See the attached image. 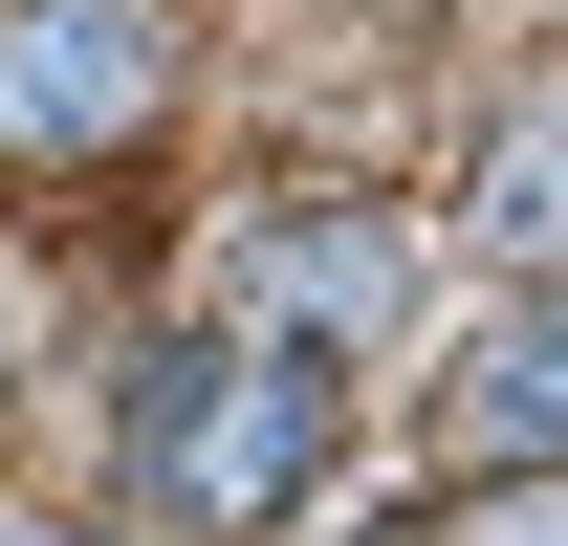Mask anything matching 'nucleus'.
I'll return each instance as SVG.
<instances>
[{"label":"nucleus","instance_id":"1","mask_svg":"<svg viewBox=\"0 0 568 546\" xmlns=\"http://www.w3.org/2000/svg\"><path fill=\"white\" fill-rule=\"evenodd\" d=\"M132 459L175 525H284L306 481H328V372L263 328H197V350H153V394H132Z\"/></svg>","mask_w":568,"mask_h":546},{"label":"nucleus","instance_id":"2","mask_svg":"<svg viewBox=\"0 0 568 546\" xmlns=\"http://www.w3.org/2000/svg\"><path fill=\"white\" fill-rule=\"evenodd\" d=\"M175 88V22L153 0H22L0 22V153H110Z\"/></svg>","mask_w":568,"mask_h":546},{"label":"nucleus","instance_id":"3","mask_svg":"<svg viewBox=\"0 0 568 546\" xmlns=\"http://www.w3.org/2000/svg\"><path fill=\"white\" fill-rule=\"evenodd\" d=\"M437 437H459V459H481V481H547V459H568V284H547V306H503V328H481V372L437 394Z\"/></svg>","mask_w":568,"mask_h":546},{"label":"nucleus","instance_id":"4","mask_svg":"<svg viewBox=\"0 0 568 546\" xmlns=\"http://www.w3.org/2000/svg\"><path fill=\"white\" fill-rule=\"evenodd\" d=\"M284 306H306V328H394V219H284Z\"/></svg>","mask_w":568,"mask_h":546},{"label":"nucleus","instance_id":"5","mask_svg":"<svg viewBox=\"0 0 568 546\" xmlns=\"http://www.w3.org/2000/svg\"><path fill=\"white\" fill-rule=\"evenodd\" d=\"M481 241H503V263H568V88L481 153Z\"/></svg>","mask_w":568,"mask_h":546},{"label":"nucleus","instance_id":"6","mask_svg":"<svg viewBox=\"0 0 568 546\" xmlns=\"http://www.w3.org/2000/svg\"><path fill=\"white\" fill-rule=\"evenodd\" d=\"M459 546H568V481H525V503H481Z\"/></svg>","mask_w":568,"mask_h":546},{"label":"nucleus","instance_id":"7","mask_svg":"<svg viewBox=\"0 0 568 546\" xmlns=\"http://www.w3.org/2000/svg\"><path fill=\"white\" fill-rule=\"evenodd\" d=\"M0 546H67V525H0Z\"/></svg>","mask_w":568,"mask_h":546}]
</instances>
